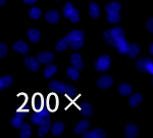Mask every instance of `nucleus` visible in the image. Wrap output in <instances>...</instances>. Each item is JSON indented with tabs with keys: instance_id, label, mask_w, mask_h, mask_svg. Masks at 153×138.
Segmentation results:
<instances>
[{
	"instance_id": "nucleus-20",
	"label": "nucleus",
	"mask_w": 153,
	"mask_h": 138,
	"mask_svg": "<svg viewBox=\"0 0 153 138\" xmlns=\"http://www.w3.org/2000/svg\"><path fill=\"white\" fill-rule=\"evenodd\" d=\"M142 100H143V96L140 94V93H135V94H133L131 96V98L129 100V104L133 107H138V105L142 102Z\"/></svg>"
},
{
	"instance_id": "nucleus-11",
	"label": "nucleus",
	"mask_w": 153,
	"mask_h": 138,
	"mask_svg": "<svg viewBox=\"0 0 153 138\" xmlns=\"http://www.w3.org/2000/svg\"><path fill=\"white\" fill-rule=\"evenodd\" d=\"M71 63H73L74 68H76L78 71L82 70V69L84 68V63H83V60H82V56H81V54H79V53L71 54Z\"/></svg>"
},
{
	"instance_id": "nucleus-9",
	"label": "nucleus",
	"mask_w": 153,
	"mask_h": 138,
	"mask_svg": "<svg viewBox=\"0 0 153 138\" xmlns=\"http://www.w3.org/2000/svg\"><path fill=\"white\" fill-rule=\"evenodd\" d=\"M82 135L84 138H105L106 137L105 132L102 129H100V128H94L90 132L86 131Z\"/></svg>"
},
{
	"instance_id": "nucleus-25",
	"label": "nucleus",
	"mask_w": 153,
	"mask_h": 138,
	"mask_svg": "<svg viewBox=\"0 0 153 138\" xmlns=\"http://www.w3.org/2000/svg\"><path fill=\"white\" fill-rule=\"evenodd\" d=\"M81 114L84 117H91L93 114V110H92V107L90 105L89 102H85L83 103L82 107H81Z\"/></svg>"
},
{
	"instance_id": "nucleus-12",
	"label": "nucleus",
	"mask_w": 153,
	"mask_h": 138,
	"mask_svg": "<svg viewBox=\"0 0 153 138\" xmlns=\"http://www.w3.org/2000/svg\"><path fill=\"white\" fill-rule=\"evenodd\" d=\"M40 126V128H39L38 130V135L40 137H43L45 136L46 134L48 133L49 129L51 128V121H50V117L47 118L45 121H44L43 123H42L41 125H39Z\"/></svg>"
},
{
	"instance_id": "nucleus-2",
	"label": "nucleus",
	"mask_w": 153,
	"mask_h": 138,
	"mask_svg": "<svg viewBox=\"0 0 153 138\" xmlns=\"http://www.w3.org/2000/svg\"><path fill=\"white\" fill-rule=\"evenodd\" d=\"M49 88L51 90L56 91L59 94L63 93V94H66L71 97H74L76 94V90L74 86L68 85V84H65V83H61L59 81H52V82L49 84Z\"/></svg>"
},
{
	"instance_id": "nucleus-31",
	"label": "nucleus",
	"mask_w": 153,
	"mask_h": 138,
	"mask_svg": "<svg viewBox=\"0 0 153 138\" xmlns=\"http://www.w3.org/2000/svg\"><path fill=\"white\" fill-rule=\"evenodd\" d=\"M41 14H42L41 9L37 8V7H32V8L30 9V11H29V16L32 19H40Z\"/></svg>"
},
{
	"instance_id": "nucleus-30",
	"label": "nucleus",
	"mask_w": 153,
	"mask_h": 138,
	"mask_svg": "<svg viewBox=\"0 0 153 138\" xmlns=\"http://www.w3.org/2000/svg\"><path fill=\"white\" fill-rule=\"evenodd\" d=\"M129 46H130V44L126 41V39H124L123 41H120V43L117 44L115 47H117V51L120 53H122V54H126L127 53V51H128V49H129Z\"/></svg>"
},
{
	"instance_id": "nucleus-18",
	"label": "nucleus",
	"mask_w": 153,
	"mask_h": 138,
	"mask_svg": "<svg viewBox=\"0 0 153 138\" xmlns=\"http://www.w3.org/2000/svg\"><path fill=\"white\" fill-rule=\"evenodd\" d=\"M84 32L83 31H81V30H75V31H71L70 34H68V40H70V42L71 41H76V40H82V39H84Z\"/></svg>"
},
{
	"instance_id": "nucleus-16",
	"label": "nucleus",
	"mask_w": 153,
	"mask_h": 138,
	"mask_svg": "<svg viewBox=\"0 0 153 138\" xmlns=\"http://www.w3.org/2000/svg\"><path fill=\"white\" fill-rule=\"evenodd\" d=\"M27 35H28L29 40L31 41L32 43L39 42V40H40V38H41L40 32H39V30H37V29H30L28 31V33H27Z\"/></svg>"
},
{
	"instance_id": "nucleus-8",
	"label": "nucleus",
	"mask_w": 153,
	"mask_h": 138,
	"mask_svg": "<svg viewBox=\"0 0 153 138\" xmlns=\"http://www.w3.org/2000/svg\"><path fill=\"white\" fill-rule=\"evenodd\" d=\"M25 66H27V68L29 69L31 72H38L39 69H40V63H39V61L37 60V58L35 57H27L26 60H25Z\"/></svg>"
},
{
	"instance_id": "nucleus-21",
	"label": "nucleus",
	"mask_w": 153,
	"mask_h": 138,
	"mask_svg": "<svg viewBox=\"0 0 153 138\" xmlns=\"http://www.w3.org/2000/svg\"><path fill=\"white\" fill-rule=\"evenodd\" d=\"M118 92H120V94H122L124 96H128V95L132 94L133 88H132V86L127 84V83H123V84H120V87H118Z\"/></svg>"
},
{
	"instance_id": "nucleus-26",
	"label": "nucleus",
	"mask_w": 153,
	"mask_h": 138,
	"mask_svg": "<svg viewBox=\"0 0 153 138\" xmlns=\"http://www.w3.org/2000/svg\"><path fill=\"white\" fill-rule=\"evenodd\" d=\"M57 72V66H53V65H49L47 68L44 70V77L50 79L51 77H53L54 75Z\"/></svg>"
},
{
	"instance_id": "nucleus-4",
	"label": "nucleus",
	"mask_w": 153,
	"mask_h": 138,
	"mask_svg": "<svg viewBox=\"0 0 153 138\" xmlns=\"http://www.w3.org/2000/svg\"><path fill=\"white\" fill-rule=\"evenodd\" d=\"M110 63H111V60H110V56L107 54L100 56L94 63V68L97 72H106L108 69L110 68Z\"/></svg>"
},
{
	"instance_id": "nucleus-23",
	"label": "nucleus",
	"mask_w": 153,
	"mask_h": 138,
	"mask_svg": "<svg viewBox=\"0 0 153 138\" xmlns=\"http://www.w3.org/2000/svg\"><path fill=\"white\" fill-rule=\"evenodd\" d=\"M32 135V129L31 126L29 124H23L21 127V133H19V136L22 138H29Z\"/></svg>"
},
{
	"instance_id": "nucleus-41",
	"label": "nucleus",
	"mask_w": 153,
	"mask_h": 138,
	"mask_svg": "<svg viewBox=\"0 0 153 138\" xmlns=\"http://www.w3.org/2000/svg\"><path fill=\"white\" fill-rule=\"evenodd\" d=\"M149 52L151 53V54L153 53V44H152V43H151V45H150V48H149Z\"/></svg>"
},
{
	"instance_id": "nucleus-33",
	"label": "nucleus",
	"mask_w": 153,
	"mask_h": 138,
	"mask_svg": "<svg viewBox=\"0 0 153 138\" xmlns=\"http://www.w3.org/2000/svg\"><path fill=\"white\" fill-rule=\"evenodd\" d=\"M73 10H74L73 4L70 3V2H68V3L65 5V7H63V16H65V18L68 19V16H71V13L73 12Z\"/></svg>"
},
{
	"instance_id": "nucleus-37",
	"label": "nucleus",
	"mask_w": 153,
	"mask_h": 138,
	"mask_svg": "<svg viewBox=\"0 0 153 138\" xmlns=\"http://www.w3.org/2000/svg\"><path fill=\"white\" fill-rule=\"evenodd\" d=\"M7 50H8V48H7V46L5 44L0 43V58H2L4 55H5L7 53Z\"/></svg>"
},
{
	"instance_id": "nucleus-34",
	"label": "nucleus",
	"mask_w": 153,
	"mask_h": 138,
	"mask_svg": "<svg viewBox=\"0 0 153 138\" xmlns=\"http://www.w3.org/2000/svg\"><path fill=\"white\" fill-rule=\"evenodd\" d=\"M10 124L14 128H16V129H21L22 125L24 124L23 119H21V118H19V117H14V118H12V119L10 120Z\"/></svg>"
},
{
	"instance_id": "nucleus-40",
	"label": "nucleus",
	"mask_w": 153,
	"mask_h": 138,
	"mask_svg": "<svg viewBox=\"0 0 153 138\" xmlns=\"http://www.w3.org/2000/svg\"><path fill=\"white\" fill-rule=\"evenodd\" d=\"M37 1H38V0H24V3L29 4V5H33V4H35Z\"/></svg>"
},
{
	"instance_id": "nucleus-10",
	"label": "nucleus",
	"mask_w": 153,
	"mask_h": 138,
	"mask_svg": "<svg viewBox=\"0 0 153 138\" xmlns=\"http://www.w3.org/2000/svg\"><path fill=\"white\" fill-rule=\"evenodd\" d=\"M12 49L14 51H16L18 53L23 54V55H26L29 52L28 44L24 42V41H16V42H14L13 45H12Z\"/></svg>"
},
{
	"instance_id": "nucleus-13",
	"label": "nucleus",
	"mask_w": 153,
	"mask_h": 138,
	"mask_svg": "<svg viewBox=\"0 0 153 138\" xmlns=\"http://www.w3.org/2000/svg\"><path fill=\"white\" fill-rule=\"evenodd\" d=\"M89 126H90V122H89V121L87 120L81 121V122H79L78 124L76 125L74 131H75L76 134H83V133H85L88 130Z\"/></svg>"
},
{
	"instance_id": "nucleus-19",
	"label": "nucleus",
	"mask_w": 153,
	"mask_h": 138,
	"mask_svg": "<svg viewBox=\"0 0 153 138\" xmlns=\"http://www.w3.org/2000/svg\"><path fill=\"white\" fill-rule=\"evenodd\" d=\"M140 53V47L137 45V44H132V45L129 46V49L127 51V55L129 56L130 58H135L136 56H138Z\"/></svg>"
},
{
	"instance_id": "nucleus-28",
	"label": "nucleus",
	"mask_w": 153,
	"mask_h": 138,
	"mask_svg": "<svg viewBox=\"0 0 153 138\" xmlns=\"http://www.w3.org/2000/svg\"><path fill=\"white\" fill-rule=\"evenodd\" d=\"M66 75H68V77L71 79V80H78L79 78H80V73H79V71L76 70V68H74V66H71V68H68V70H66Z\"/></svg>"
},
{
	"instance_id": "nucleus-38",
	"label": "nucleus",
	"mask_w": 153,
	"mask_h": 138,
	"mask_svg": "<svg viewBox=\"0 0 153 138\" xmlns=\"http://www.w3.org/2000/svg\"><path fill=\"white\" fill-rule=\"evenodd\" d=\"M27 114H28V112H27V110H18V112L16 113V117H19V118H21V119H23V118L26 117Z\"/></svg>"
},
{
	"instance_id": "nucleus-24",
	"label": "nucleus",
	"mask_w": 153,
	"mask_h": 138,
	"mask_svg": "<svg viewBox=\"0 0 153 138\" xmlns=\"http://www.w3.org/2000/svg\"><path fill=\"white\" fill-rule=\"evenodd\" d=\"M89 14H90L93 19H97L98 16H99V14H100L99 6L96 3H94V2H92V3L90 4V6H89Z\"/></svg>"
},
{
	"instance_id": "nucleus-6",
	"label": "nucleus",
	"mask_w": 153,
	"mask_h": 138,
	"mask_svg": "<svg viewBox=\"0 0 153 138\" xmlns=\"http://www.w3.org/2000/svg\"><path fill=\"white\" fill-rule=\"evenodd\" d=\"M113 84V79L108 75H104L97 80V86L100 89H108Z\"/></svg>"
},
{
	"instance_id": "nucleus-27",
	"label": "nucleus",
	"mask_w": 153,
	"mask_h": 138,
	"mask_svg": "<svg viewBox=\"0 0 153 138\" xmlns=\"http://www.w3.org/2000/svg\"><path fill=\"white\" fill-rule=\"evenodd\" d=\"M120 8H122L120 3H118V2H110L109 4H107L105 6V11L107 13H109V12H117L120 11Z\"/></svg>"
},
{
	"instance_id": "nucleus-29",
	"label": "nucleus",
	"mask_w": 153,
	"mask_h": 138,
	"mask_svg": "<svg viewBox=\"0 0 153 138\" xmlns=\"http://www.w3.org/2000/svg\"><path fill=\"white\" fill-rule=\"evenodd\" d=\"M120 19H122V16H120L118 11L109 12V13L107 14V21L109 22L110 24H117L120 21Z\"/></svg>"
},
{
	"instance_id": "nucleus-36",
	"label": "nucleus",
	"mask_w": 153,
	"mask_h": 138,
	"mask_svg": "<svg viewBox=\"0 0 153 138\" xmlns=\"http://www.w3.org/2000/svg\"><path fill=\"white\" fill-rule=\"evenodd\" d=\"M68 19H70L71 21L73 22V23H78V22L80 21V13H79L78 9L74 8L73 12H71V16H68Z\"/></svg>"
},
{
	"instance_id": "nucleus-32",
	"label": "nucleus",
	"mask_w": 153,
	"mask_h": 138,
	"mask_svg": "<svg viewBox=\"0 0 153 138\" xmlns=\"http://www.w3.org/2000/svg\"><path fill=\"white\" fill-rule=\"evenodd\" d=\"M0 82H1L3 88H7L12 84L13 80H12V78L10 77V76H3V77L0 78Z\"/></svg>"
},
{
	"instance_id": "nucleus-44",
	"label": "nucleus",
	"mask_w": 153,
	"mask_h": 138,
	"mask_svg": "<svg viewBox=\"0 0 153 138\" xmlns=\"http://www.w3.org/2000/svg\"><path fill=\"white\" fill-rule=\"evenodd\" d=\"M56 1H60V0H56Z\"/></svg>"
},
{
	"instance_id": "nucleus-7",
	"label": "nucleus",
	"mask_w": 153,
	"mask_h": 138,
	"mask_svg": "<svg viewBox=\"0 0 153 138\" xmlns=\"http://www.w3.org/2000/svg\"><path fill=\"white\" fill-rule=\"evenodd\" d=\"M37 60L39 61V63L50 65L54 60V55L51 52H41L37 55Z\"/></svg>"
},
{
	"instance_id": "nucleus-15",
	"label": "nucleus",
	"mask_w": 153,
	"mask_h": 138,
	"mask_svg": "<svg viewBox=\"0 0 153 138\" xmlns=\"http://www.w3.org/2000/svg\"><path fill=\"white\" fill-rule=\"evenodd\" d=\"M45 19L48 23L50 24H56L59 22V13L56 10H49L46 12Z\"/></svg>"
},
{
	"instance_id": "nucleus-39",
	"label": "nucleus",
	"mask_w": 153,
	"mask_h": 138,
	"mask_svg": "<svg viewBox=\"0 0 153 138\" xmlns=\"http://www.w3.org/2000/svg\"><path fill=\"white\" fill-rule=\"evenodd\" d=\"M147 30L150 32V33H152L153 32V19H149L147 22Z\"/></svg>"
},
{
	"instance_id": "nucleus-5",
	"label": "nucleus",
	"mask_w": 153,
	"mask_h": 138,
	"mask_svg": "<svg viewBox=\"0 0 153 138\" xmlns=\"http://www.w3.org/2000/svg\"><path fill=\"white\" fill-rule=\"evenodd\" d=\"M49 117H50V113H49L48 110H40L39 112H37L34 115H32L31 121H32V123L35 125H41L42 123Z\"/></svg>"
},
{
	"instance_id": "nucleus-43",
	"label": "nucleus",
	"mask_w": 153,
	"mask_h": 138,
	"mask_svg": "<svg viewBox=\"0 0 153 138\" xmlns=\"http://www.w3.org/2000/svg\"><path fill=\"white\" fill-rule=\"evenodd\" d=\"M2 89H3V86H2V84H1V82H0V91H1Z\"/></svg>"
},
{
	"instance_id": "nucleus-14",
	"label": "nucleus",
	"mask_w": 153,
	"mask_h": 138,
	"mask_svg": "<svg viewBox=\"0 0 153 138\" xmlns=\"http://www.w3.org/2000/svg\"><path fill=\"white\" fill-rule=\"evenodd\" d=\"M125 133L128 138H135L138 135V133H139V129L134 124H128L126 126Z\"/></svg>"
},
{
	"instance_id": "nucleus-42",
	"label": "nucleus",
	"mask_w": 153,
	"mask_h": 138,
	"mask_svg": "<svg viewBox=\"0 0 153 138\" xmlns=\"http://www.w3.org/2000/svg\"><path fill=\"white\" fill-rule=\"evenodd\" d=\"M4 3H5V0H0V6L4 5Z\"/></svg>"
},
{
	"instance_id": "nucleus-22",
	"label": "nucleus",
	"mask_w": 153,
	"mask_h": 138,
	"mask_svg": "<svg viewBox=\"0 0 153 138\" xmlns=\"http://www.w3.org/2000/svg\"><path fill=\"white\" fill-rule=\"evenodd\" d=\"M52 134L54 136H59L65 131V124L62 122H56L52 127Z\"/></svg>"
},
{
	"instance_id": "nucleus-3",
	"label": "nucleus",
	"mask_w": 153,
	"mask_h": 138,
	"mask_svg": "<svg viewBox=\"0 0 153 138\" xmlns=\"http://www.w3.org/2000/svg\"><path fill=\"white\" fill-rule=\"evenodd\" d=\"M136 68L141 73L153 74V61L150 58H140L136 61Z\"/></svg>"
},
{
	"instance_id": "nucleus-35",
	"label": "nucleus",
	"mask_w": 153,
	"mask_h": 138,
	"mask_svg": "<svg viewBox=\"0 0 153 138\" xmlns=\"http://www.w3.org/2000/svg\"><path fill=\"white\" fill-rule=\"evenodd\" d=\"M70 45L74 50H78V49L82 48V46L84 45V39H82V40H76V41H71Z\"/></svg>"
},
{
	"instance_id": "nucleus-1",
	"label": "nucleus",
	"mask_w": 153,
	"mask_h": 138,
	"mask_svg": "<svg viewBox=\"0 0 153 138\" xmlns=\"http://www.w3.org/2000/svg\"><path fill=\"white\" fill-rule=\"evenodd\" d=\"M103 38H104L106 43L117 46L120 41H123L125 39V32L120 27L109 29V30H106L103 33Z\"/></svg>"
},
{
	"instance_id": "nucleus-17",
	"label": "nucleus",
	"mask_w": 153,
	"mask_h": 138,
	"mask_svg": "<svg viewBox=\"0 0 153 138\" xmlns=\"http://www.w3.org/2000/svg\"><path fill=\"white\" fill-rule=\"evenodd\" d=\"M68 46H70V40H68V37H65V38H62L61 40H59L57 42V44H56V46H55V50L57 51V52H62V51H65Z\"/></svg>"
}]
</instances>
